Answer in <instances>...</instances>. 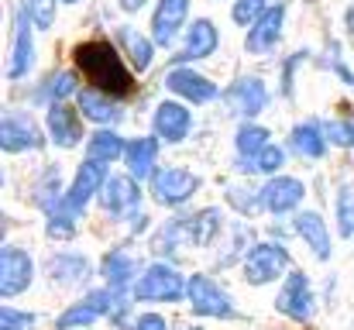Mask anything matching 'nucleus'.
<instances>
[{
  "label": "nucleus",
  "mask_w": 354,
  "mask_h": 330,
  "mask_svg": "<svg viewBox=\"0 0 354 330\" xmlns=\"http://www.w3.org/2000/svg\"><path fill=\"white\" fill-rule=\"evenodd\" d=\"M334 145H344V148H354V120H330L327 131H324Z\"/></svg>",
  "instance_id": "obj_34"
},
{
  "label": "nucleus",
  "mask_w": 354,
  "mask_h": 330,
  "mask_svg": "<svg viewBox=\"0 0 354 330\" xmlns=\"http://www.w3.org/2000/svg\"><path fill=\"white\" fill-rule=\"evenodd\" d=\"M214 48H217V28L203 17L189 28V38H186V48H183L179 59H207Z\"/></svg>",
  "instance_id": "obj_23"
},
{
  "label": "nucleus",
  "mask_w": 354,
  "mask_h": 330,
  "mask_svg": "<svg viewBox=\"0 0 354 330\" xmlns=\"http://www.w3.org/2000/svg\"><path fill=\"white\" fill-rule=\"evenodd\" d=\"M189 286L183 282V275L172 268V265H151L138 286H134V300H165V303H176Z\"/></svg>",
  "instance_id": "obj_3"
},
{
  "label": "nucleus",
  "mask_w": 354,
  "mask_h": 330,
  "mask_svg": "<svg viewBox=\"0 0 354 330\" xmlns=\"http://www.w3.org/2000/svg\"><path fill=\"white\" fill-rule=\"evenodd\" d=\"M69 3H76V0H69Z\"/></svg>",
  "instance_id": "obj_40"
},
{
  "label": "nucleus",
  "mask_w": 354,
  "mask_h": 330,
  "mask_svg": "<svg viewBox=\"0 0 354 330\" xmlns=\"http://www.w3.org/2000/svg\"><path fill=\"white\" fill-rule=\"evenodd\" d=\"M196 186H200V179L193 172H186V169H165V172H155L151 176V193H155V200L162 207L186 203L196 193Z\"/></svg>",
  "instance_id": "obj_6"
},
{
  "label": "nucleus",
  "mask_w": 354,
  "mask_h": 330,
  "mask_svg": "<svg viewBox=\"0 0 354 330\" xmlns=\"http://www.w3.org/2000/svg\"><path fill=\"white\" fill-rule=\"evenodd\" d=\"M227 100H231V107H234L237 113L254 117V113H261L265 104H268V90H265V83H261V80L248 76V80H237L234 86H231Z\"/></svg>",
  "instance_id": "obj_16"
},
{
  "label": "nucleus",
  "mask_w": 354,
  "mask_h": 330,
  "mask_svg": "<svg viewBox=\"0 0 354 330\" xmlns=\"http://www.w3.org/2000/svg\"><path fill=\"white\" fill-rule=\"evenodd\" d=\"M104 279H107V286L111 289H118V293H124L131 282H134V275H138V265H134V258L127 255V251H120V248H114L107 258H104Z\"/></svg>",
  "instance_id": "obj_19"
},
{
  "label": "nucleus",
  "mask_w": 354,
  "mask_h": 330,
  "mask_svg": "<svg viewBox=\"0 0 354 330\" xmlns=\"http://www.w3.org/2000/svg\"><path fill=\"white\" fill-rule=\"evenodd\" d=\"M286 268H289V251L282 244H254L251 255L244 258V279L254 282V286L272 282Z\"/></svg>",
  "instance_id": "obj_4"
},
{
  "label": "nucleus",
  "mask_w": 354,
  "mask_h": 330,
  "mask_svg": "<svg viewBox=\"0 0 354 330\" xmlns=\"http://www.w3.org/2000/svg\"><path fill=\"white\" fill-rule=\"evenodd\" d=\"M28 327H35V317L31 313H17L10 306L0 310V330H28Z\"/></svg>",
  "instance_id": "obj_35"
},
{
  "label": "nucleus",
  "mask_w": 354,
  "mask_h": 330,
  "mask_svg": "<svg viewBox=\"0 0 354 330\" xmlns=\"http://www.w3.org/2000/svg\"><path fill=\"white\" fill-rule=\"evenodd\" d=\"M134 330H165V320L158 313H145V317H138Z\"/></svg>",
  "instance_id": "obj_37"
},
{
  "label": "nucleus",
  "mask_w": 354,
  "mask_h": 330,
  "mask_svg": "<svg viewBox=\"0 0 354 330\" xmlns=\"http://www.w3.org/2000/svg\"><path fill=\"white\" fill-rule=\"evenodd\" d=\"M120 7H124V10H141L145 0H120Z\"/></svg>",
  "instance_id": "obj_38"
},
{
  "label": "nucleus",
  "mask_w": 354,
  "mask_h": 330,
  "mask_svg": "<svg viewBox=\"0 0 354 330\" xmlns=\"http://www.w3.org/2000/svg\"><path fill=\"white\" fill-rule=\"evenodd\" d=\"M127 169L134 179H148L151 169H155V158H158V141L155 138H134L127 145Z\"/></svg>",
  "instance_id": "obj_20"
},
{
  "label": "nucleus",
  "mask_w": 354,
  "mask_h": 330,
  "mask_svg": "<svg viewBox=\"0 0 354 330\" xmlns=\"http://www.w3.org/2000/svg\"><path fill=\"white\" fill-rule=\"evenodd\" d=\"M104 183H107V172H104V162H86L80 172H76V183H73V190L62 196V203L48 214V234L52 237H69L73 234V220L83 214V207L93 200V193L97 190H104Z\"/></svg>",
  "instance_id": "obj_2"
},
{
  "label": "nucleus",
  "mask_w": 354,
  "mask_h": 330,
  "mask_svg": "<svg viewBox=\"0 0 354 330\" xmlns=\"http://www.w3.org/2000/svg\"><path fill=\"white\" fill-rule=\"evenodd\" d=\"M120 42H124L127 55H131V66H134L138 73H145V69L151 66V42L141 38L134 28H120Z\"/></svg>",
  "instance_id": "obj_28"
},
{
  "label": "nucleus",
  "mask_w": 354,
  "mask_h": 330,
  "mask_svg": "<svg viewBox=\"0 0 354 330\" xmlns=\"http://www.w3.org/2000/svg\"><path fill=\"white\" fill-rule=\"evenodd\" d=\"M48 131H52L55 145L73 148V145L80 141V134H83V127H80V113H76L73 107H66L62 100L52 104V110H48Z\"/></svg>",
  "instance_id": "obj_17"
},
{
  "label": "nucleus",
  "mask_w": 354,
  "mask_h": 330,
  "mask_svg": "<svg viewBox=\"0 0 354 330\" xmlns=\"http://www.w3.org/2000/svg\"><path fill=\"white\" fill-rule=\"evenodd\" d=\"M80 110L90 117V120H100V124H111V120H118L120 110L118 104L111 100V93H104V90H83L80 93Z\"/></svg>",
  "instance_id": "obj_25"
},
{
  "label": "nucleus",
  "mask_w": 354,
  "mask_h": 330,
  "mask_svg": "<svg viewBox=\"0 0 354 330\" xmlns=\"http://www.w3.org/2000/svg\"><path fill=\"white\" fill-rule=\"evenodd\" d=\"M31 282V258L21 248H3L0 255V296H17Z\"/></svg>",
  "instance_id": "obj_8"
},
{
  "label": "nucleus",
  "mask_w": 354,
  "mask_h": 330,
  "mask_svg": "<svg viewBox=\"0 0 354 330\" xmlns=\"http://www.w3.org/2000/svg\"><path fill=\"white\" fill-rule=\"evenodd\" d=\"M296 230H299L303 241L317 251V258H324V262L330 258V234H327V223L320 220V214H310V210L299 214V217H296Z\"/></svg>",
  "instance_id": "obj_21"
},
{
  "label": "nucleus",
  "mask_w": 354,
  "mask_h": 330,
  "mask_svg": "<svg viewBox=\"0 0 354 330\" xmlns=\"http://www.w3.org/2000/svg\"><path fill=\"white\" fill-rule=\"evenodd\" d=\"M265 14V0H237L234 3V21L237 24H254L258 17Z\"/></svg>",
  "instance_id": "obj_33"
},
{
  "label": "nucleus",
  "mask_w": 354,
  "mask_h": 330,
  "mask_svg": "<svg viewBox=\"0 0 354 330\" xmlns=\"http://www.w3.org/2000/svg\"><path fill=\"white\" fill-rule=\"evenodd\" d=\"M303 183L299 179H289V176H279V179H272L265 190H261V196H258V203L265 207V210H272V214H286V210H292V207H299V200H303Z\"/></svg>",
  "instance_id": "obj_12"
},
{
  "label": "nucleus",
  "mask_w": 354,
  "mask_h": 330,
  "mask_svg": "<svg viewBox=\"0 0 354 330\" xmlns=\"http://www.w3.org/2000/svg\"><path fill=\"white\" fill-rule=\"evenodd\" d=\"M111 306H114V289H107V293H90L86 296V303H76V306H69L62 317H59V330H76V327H90L97 317H104V313H111Z\"/></svg>",
  "instance_id": "obj_9"
},
{
  "label": "nucleus",
  "mask_w": 354,
  "mask_h": 330,
  "mask_svg": "<svg viewBox=\"0 0 354 330\" xmlns=\"http://www.w3.org/2000/svg\"><path fill=\"white\" fill-rule=\"evenodd\" d=\"M165 86H169L172 93L193 100V104H210V100L217 97V86H214L207 76L193 73V69H172V73L165 76Z\"/></svg>",
  "instance_id": "obj_11"
},
{
  "label": "nucleus",
  "mask_w": 354,
  "mask_h": 330,
  "mask_svg": "<svg viewBox=\"0 0 354 330\" xmlns=\"http://www.w3.org/2000/svg\"><path fill=\"white\" fill-rule=\"evenodd\" d=\"M69 93H76V76H73V73L48 76V80H45V86L38 90V97H41V100H62V97H69Z\"/></svg>",
  "instance_id": "obj_29"
},
{
  "label": "nucleus",
  "mask_w": 354,
  "mask_h": 330,
  "mask_svg": "<svg viewBox=\"0 0 354 330\" xmlns=\"http://www.w3.org/2000/svg\"><path fill=\"white\" fill-rule=\"evenodd\" d=\"M31 62H35V42H31V35H28V24H24V14H21V17H17V35H14V55H10L7 76H10V80L24 76V73L31 69Z\"/></svg>",
  "instance_id": "obj_22"
},
{
  "label": "nucleus",
  "mask_w": 354,
  "mask_h": 330,
  "mask_svg": "<svg viewBox=\"0 0 354 330\" xmlns=\"http://www.w3.org/2000/svg\"><path fill=\"white\" fill-rule=\"evenodd\" d=\"M28 17L35 28H52L55 24V0H28Z\"/></svg>",
  "instance_id": "obj_32"
},
{
  "label": "nucleus",
  "mask_w": 354,
  "mask_h": 330,
  "mask_svg": "<svg viewBox=\"0 0 354 330\" xmlns=\"http://www.w3.org/2000/svg\"><path fill=\"white\" fill-rule=\"evenodd\" d=\"M155 131L165 141H183L189 131V110L183 104H158L155 110Z\"/></svg>",
  "instance_id": "obj_18"
},
{
  "label": "nucleus",
  "mask_w": 354,
  "mask_h": 330,
  "mask_svg": "<svg viewBox=\"0 0 354 330\" xmlns=\"http://www.w3.org/2000/svg\"><path fill=\"white\" fill-rule=\"evenodd\" d=\"M100 200H104V207H107L111 214H134L141 193H138L134 179H127V176H111V179L104 183Z\"/></svg>",
  "instance_id": "obj_15"
},
{
  "label": "nucleus",
  "mask_w": 354,
  "mask_h": 330,
  "mask_svg": "<svg viewBox=\"0 0 354 330\" xmlns=\"http://www.w3.org/2000/svg\"><path fill=\"white\" fill-rule=\"evenodd\" d=\"M282 17H286V7H282V3L268 7V10L254 21V28L248 31V52L261 55V52L275 48V42H279V35H282Z\"/></svg>",
  "instance_id": "obj_14"
},
{
  "label": "nucleus",
  "mask_w": 354,
  "mask_h": 330,
  "mask_svg": "<svg viewBox=\"0 0 354 330\" xmlns=\"http://www.w3.org/2000/svg\"><path fill=\"white\" fill-rule=\"evenodd\" d=\"M52 279H86V262L83 258H55L52 265Z\"/></svg>",
  "instance_id": "obj_31"
},
{
  "label": "nucleus",
  "mask_w": 354,
  "mask_h": 330,
  "mask_svg": "<svg viewBox=\"0 0 354 330\" xmlns=\"http://www.w3.org/2000/svg\"><path fill=\"white\" fill-rule=\"evenodd\" d=\"M275 310L282 317L296 320V324H306L310 320V313H313V293H310V279L303 272H292L286 279V286H282V293L275 300Z\"/></svg>",
  "instance_id": "obj_7"
},
{
  "label": "nucleus",
  "mask_w": 354,
  "mask_h": 330,
  "mask_svg": "<svg viewBox=\"0 0 354 330\" xmlns=\"http://www.w3.org/2000/svg\"><path fill=\"white\" fill-rule=\"evenodd\" d=\"M0 145H3V152L38 148V145H41V131L31 124V117H24V113H7V117L0 120Z\"/></svg>",
  "instance_id": "obj_10"
},
{
  "label": "nucleus",
  "mask_w": 354,
  "mask_h": 330,
  "mask_svg": "<svg viewBox=\"0 0 354 330\" xmlns=\"http://www.w3.org/2000/svg\"><path fill=\"white\" fill-rule=\"evenodd\" d=\"M337 220H341V234L354 237V183H348L337 196Z\"/></svg>",
  "instance_id": "obj_30"
},
{
  "label": "nucleus",
  "mask_w": 354,
  "mask_h": 330,
  "mask_svg": "<svg viewBox=\"0 0 354 330\" xmlns=\"http://www.w3.org/2000/svg\"><path fill=\"white\" fill-rule=\"evenodd\" d=\"M348 31H351V38H354V7L348 10Z\"/></svg>",
  "instance_id": "obj_39"
},
{
  "label": "nucleus",
  "mask_w": 354,
  "mask_h": 330,
  "mask_svg": "<svg viewBox=\"0 0 354 330\" xmlns=\"http://www.w3.org/2000/svg\"><path fill=\"white\" fill-rule=\"evenodd\" d=\"M282 165V148H275V145H268L258 158H254V165H251V172H275Z\"/></svg>",
  "instance_id": "obj_36"
},
{
  "label": "nucleus",
  "mask_w": 354,
  "mask_h": 330,
  "mask_svg": "<svg viewBox=\"0 0 354 330\" xmlns=\"http://www.w3.org/2000/svg\"><path fill=\"white\" fill-rule=\"evenodd\" d=\"M124 152H127V148H124L120 134H114V131H97V134L90 138V148H86V155H90L93 162H114Z\"/></svg>",
  "instance_id": "obj_27"
},
{
  "label": "nucleus",
  "mask_w": 354,
  "mask_h": 330,
  "mask_svg": "<svg viewBox=\"0 0 354 330\" xmlns=\"http://www.w3.org/2000/svg\"><path fill=\"white\" fill-rule=\"evenodd\" d=\"M193 330H200V327H193Z\"/></svg>",
  "instance_id": "obj_41"
},
{
  "label": "nucleus",
  "mask_w": 354,
  "mask_h": 330,
  "mask_svg": "<svg viewBox=\"0 0 354 330\" xmlns=\"http://www.w3.org/2000/svg\"><path fill=\"white\" fill-rule=\"evenodd\" d=\"M268 148V131L265 127H258V124H244L241 131H237V152H241V169H248L251 172V165H254V158L261 155Z\"/></svg>",
  "instance_id": "obj_24"
},
{
  "label": "nucleus",
  "mask_w": 354,
  "mask_h": 330,
  "mask_svg": "<svg viewBox=\"0 0 354 330\" xmlns=\"http://www.w3.org/2000/svg\"><path fill=\"white\" fill-rule=\"evenodd\" d=\"M73 59L80 66V73L86 76V83H93L97 90L111 93V97H131L134 93V76L127 73V66L120 62L118 48L104 38L83 42L73 48Z\"/></svg>",
  "instance_id": "obj_1"
},
{
  "label": "nucleus",
  "mask_w": 354,
  "mask_h": 330,
  "mask_svg": "<svg viewBox=\"0 0 354 330\" xmlns=\"http://www.w3.org/2000/svg\"><path fill=\"white\" fill-rule=\"evenodd\" d=\"M186 14H189V0H158L155 17H151V38L158 45H169L176 38V31L183 28Z\"/></svg>",
  "instance_id": "obj_13"
},
{
  "label": "nucleus",
  "mask_w": 354,
  "mask_h": 330,
  "mask_svg": "<svg viewBox=\"0 0 354 330\" xmlns=\"http://www.w3.org/2000/svg\"><path fill=\"white\" fill-rule=\"evenodd\" d=\"M292 152L303 158H320L327 152V138L320 134L317 124H299L292 127Z\"/></svg>",
  "instance_id": "obj_26"
},
{
  "label": "nucleus",
  "mask_w": 354,
  "mask_h": 330,
  "mask_svg": "<svg viewBox=\"0 0 354 330\" xmlns=\"http://www.w3.org/2000/svg\"><path fill=\"white\" fill-rule=\"evenodd\" d=\"M186 296H189L193 313H200V317H217V320H231L234 317V306H231L227 293H221L207 275H193Z\"/></svg>",
  "instance_id": "obj_5"
}]
</instances>
